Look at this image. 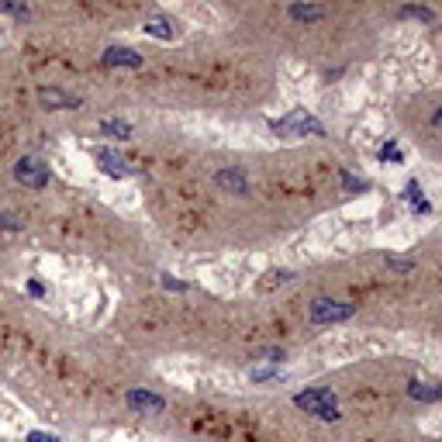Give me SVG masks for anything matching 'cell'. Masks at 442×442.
I'll use <instances>...</instances> for the list:
<instances>
[{
    "label": "cell",
    "instance_id": "6da1fadb",
    "mask_svg": "<svg viewBox=\"0 0 442 442\" xmlns=\"http://www.w3.org/2000/svg\"><path fill=\"white\" fill-rule=\"evenodd\" d=\"M297 408H304L308 415H318L325 422H339V408H335V398H332V391H325V387H311V391H304V394H297L294 398Z\"/></svg>",
    "mask_w": 442,
    "mask_h": 442
},
{
    "label": "cell",
    "instance_id": "7a4b0ae2",
    "mask_svg": "<svg viewBox=\"0 0 442 442\" xmlns=\"http://www.w3.org/2000/svg\"><path fill=\"white\" fill-rule=\"evenodd\" d=\"M353 304H339V301H315L311 304V322H346V318H353Z\"/></svg>",
    "mask_w": 442,
    "mask_h": 442
},
{
    "label": "cell",
    "instance_id": "3957f363",
    "mask_svg": "<svg viewBox=\"0 0 442 442\" xmlns=\"http://www.w3.org/2000/svg\"><path fill=\"white\" fill-rule=\"evenodd\" d=\"M124 401H128V408H135L138 415H160V411H166V401H162L160 394H149V391H128Z\"/></svg>",
    "mask_w": 442,
    "mask_h": 442
},
{
    "label": "cell",
    "instance_id": "277c9868",
    "mask_svg": "<svg viewBox=\"0 0 442 442\" xmlns=\"http://www.w3.org/2000/svg\"><path fill=\"white\" fill-rule=\"evenodd\" d=\"M18 180L28 183L32 190H41V187L48 183V169H45L39 160H21L18 162Z\"/></svg>",
    "mask_w": 442,
    "mask_h": 442
},
{
    "label": "cell",
    "instance_id": "5b68a950",
    "mask_svg": "<svg viewBox=\"0 0 442 442\" xmlns=\"http://www.w3.org/2000/svg\"><path fill=\"white\" fill-rule=\"evenodd\" d=\"M214 183H218L221 190L235 194V197H245V194H249V180L242 176V169H221V173L214 176Z\"/></svg>",
    "mask_w": 442,
    "mask_h": 442
},
{
    "label": "cell",
    "instance_id": "8992f818",
    "mask_svg": "<svg viewBox=\"0 0 442 442\" xmlns=\"http://www.w3.org/2000/svg\"><path fill=\"white\" fill-rule=\"evenodd\" d=\"M408 394H411L415 401H425V404L442 401V384H422V380H411V384H408Z\"/></svg>",
    "mask_w": 442,
    "mask_h": 442
},
{
    "label": "cell",
    "instance_id": "52a82bcc",
    "mask_svg": "<svg viewBox=\"0 0 442 442\" xmlns=\"http://www.w3.org/2000/svg\"><path fill=\"white\" fill-rule=\"evenodd\" d=\"M104 63H108V66H131V70H135V66H142V56L131 52V48H118V45H115V48L104 52Z\"/></svg>",
    "mask_w": 442,
    "mask_h": 442
},
{
    "label": "cell",
    "instance_id": "ba28073f",
    "mask_svg": "<svg viewBox=\"0 0 442 442\" xmlns=\"http://www.w3.org/2000/svg\"><path fill=\"white\" fill-rule=\"evenodd\" d=\"M104 131H108L111 138H118V142H128V138H131V124H124V121H104Z\"/></svg>",
    "mask_w": 442,
    "mask_h": 442
},
{
    "label": "cell",
    "instance_id": "9c48e42d",
    "mask_svg": "<svg viewBox=\"0 0 442 442\" xmlns=\"http://www.w3.org/2000/svg\"><path fill=\"white\" fill-rule=\"evenodd\" d=\"M290 18H297V21H318V18H325V7H290Z\"/></svg>",
    "mask_w": 442,
    "mask_h": 442
},
{
    "label": "cell",
    "instance_id": "30bf717a",
    "mask_svg": "<svg viewBox=\"0 0 442 442\" xmlns=\"http://www.w3.org/2000/svg\"><path fill=\"white\" fill-rule=\"evenodd\" d=\"M252 360L277 363V360H283V349H277V346H266V349H256V353H252Z\"/></svg>",
    "mask_w": 442,
    "mask_h": 442
},
{
    "label": "cell",
    "instance_id": "8fae6325",
    "mask_svg": "<svg viewBox=\"0 0 442 442\" xmlns=\"http://www.w3.org/2000/svg\"><path fill=\"white\" fill-rule=\"evenodd\" d=\"M401 18H418V21H432L436 14H432L429 7H404V11H401Z\"/></svg>",
    "mask_w": 442,
    "mask_h": 442
},
{
    "label": "cell",
    "instance_id": "7c38bea8",
    "mask_svg": "<svg viewBox=\"0 0 442 442\" xmlns=\"http://www.w3.org/2000/svg\"><path fill=\"white\" fill-rule=\"evenodd\" d=\"M387 266H391V270H398V273H411V270H415V263H411V259H398V256H391V259H387Z\"/></svg>",
    "mask_w": 442,
    "mask_h": 442
},
{
    "label": "cell",
    "instance_id": "4fadbf2b",
    "mask_svg": "<svg viewBox=\"0 0 442 442\" xmlns=\"http://www.w3.org/2000/svg\"><path fill=\"white\" fill-rule=\"evenodd\" d=\"M145 32H149V35L166 39V35H169V21H149V25H145Z\"/></svg>",
    "mask_w": 442,
    "mask_h": 442
},
{
    "label": "cell",
    "instance_id": "5bb4252c",
    "mask_svg": "<svg viewBox=\"0 0 442 442\" xmlns=\"http://www.w3.org/2000/svg\"><path fill=\"white\" fill-rule=\"evenodd\" d=\"M404 197H408V201H422V183H418V180H411V183L404 187Z\"/></svg>",
    "mask_w": 442,
    "mask_h": 442
},
{
    "label": "cell",
    "instance_id": "9a60e30c",
    "mask_svg": "<svg viewBox=\"0 0 442 442\" xmlns=\"http://www.w3.org/2000/svg\"><path fill=\"white\" fill-rule=\"evenodd\" d=\"M384 160H394V162H401V152H398V145H384V152H380Z\"/></svg>",
    "mask_w": 442,
    "mask_h": 442
},
{
    "label": "cell",
    "instance_id": "2e32d148",
    "mask_svg": "<svg viewBox=\"0 0 442 442\" xmlns=\"http://www.w3.org/2000/svg\"><path fill=\"white\" fill-rule=\"evenodd\" d=\"M162 287H169V290H187L183 283H176L173 277H162Z\"/></svg>",
    "mask_w": 442,
    "mask_h": 442
},
{
    "label": "cell",
    "instance_id": "e0dca14e",
    "mask_svg": "<svg viewBox=\"0 0 442 442\" xmlns=\"http://www.w3.org/2000/svg\"><path fill=\"white\" fill-rule=\"evenodd\" d=\"M28 442H59V439H52V436H41V432H32V436H28Z\"/></svg>",
    "mask_w": 442,
    "mask_h": 442
},
{
    "label": "cell",
    "instance_id": "ac0fdd59",
    "mask_svg": "<svg viewBox=\"0 0 442 442\" xmlns=\"http://www.w3.org/2000/svg\"><path fill=\"white\" fill-rule=\"evenodd\" d=\"M432 124H436V128H442V108L436 111V118H432Z\"/></svg>",
    "mask_w": 442,
    "mask_h": 442
}]
</instances>
